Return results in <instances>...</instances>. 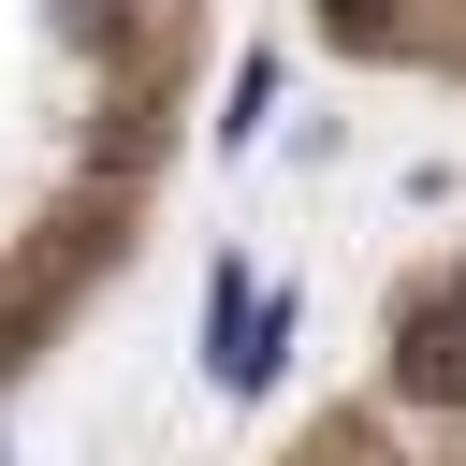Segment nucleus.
<instances>
[{
    "label": "nucleus",
    "mask_w": 466,
    "mask_h": 466,
    "mask_svg": "<svg viewBox=\"0 0 466 466\" xmlns=\"http://www.w3.org/2000/svg\"><path fill=\"white\" fill-rule=\"evenodd\" d=\"M408 393H437V408L466 393V306H422L408 320Z\"/></svg>",
    "instance_id": "1"
},
{
    "label": "nucleus",
    "mask_w": 466,
    "mask_h": 466,
    "mask_svg": "<svg viewBox=\"0 0 466 466\" xmlns=\"http://www.w3.org/2000/svg\"><path fill=\"white\" fill-rule=\"evenodd\" d=\"M320 15H335L350 44H379V29H393V0H320Z\"/></svg>",
    "instance_id": "2"
},
{
    "label": "nucleus",
    "mask_w": 466,
    "mask_h": 466,
    "mask_svg": "<svg viewBox=\"0 0 466 466\" xmlns=\"http://www.w3.org/2000/svg\"><path fill=\"white\" fill-rule=\"evenodd\" d=\"M451 306H466V291H451Z\"/></svg>",
    "instance_id": "3"
}]
</instances>
